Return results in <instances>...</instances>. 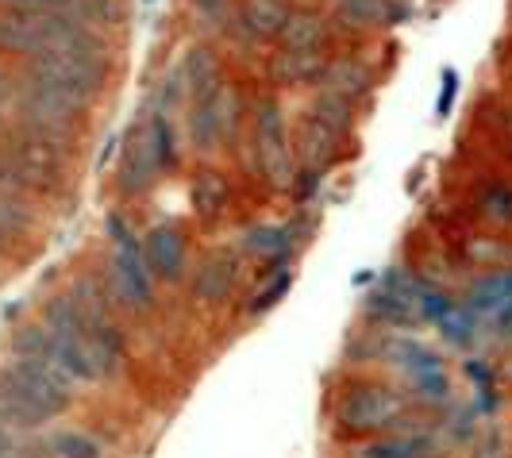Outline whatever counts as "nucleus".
Segmentation results:
<instances>
[{
  "instance_id": "nucleus-17",
  "label": "nucleus",
  "mask_w": 512,
  "mask_h": 458,
  "mask_svg": "<svg viewBox=\"0 0 512 458\" xmlns=\"http://www.w3.org/2000/svg\"><path fill=\"white\" fill-rule=\"evenodd\" d=\"M89 355L97 362L101 378H112L124 362V335L112 324V316H89Z\"/></svg>"
},
{
  "instance_id": "nucleus-26",
  "label": "nucleus",
  "mask_w": 512,
  "mask_h": 458,
  "mask_svg": "<svg viewBox=\"0 0 512 458\" xmlns=\"http://www.w3.org/2000/svg\"><path fill=\"white\" fill-rule=\"evenodd\" d=\"M243 247L262 258L293 255V224H262L243 235Z\"/></svg>"
},
{
  "instance_id": "nucleus-5",
  "label": "nucleus",
  "mask_w": 512,
  "mask_h": 458,
  "mask_svg": "<svg viewBox=\"0 0 512 458\" xmlns=\"http://www.w3.org/2000/svg\"><path fill=\"white\" fill-rule=\"evenodd\" d=\"M255 154L262 174L274 189H289L297 181L293 170V151H289V131H285V112L278 101H262L255 108Z\"/></svg>"
},
{
  "instance_id": "nucleus-22",
  "label": "nucleus",
  "mask_w": 512,
  "mask_h": 458,
  "mask_svg": "<svg viewBox=\"0 0 512 458\" xmlns=\"http://www.w3.org/2000/svg\"><path fill=\"white\" fill-rule=\"evenodd\" d=\"M335 135L332 128H324L316 116H308L301 120V131H297V154H301V162L312 166V170H324L328 166V158L335 154Z\"/></svg>"
},
{
  "instance_id": "nucleus-16",
  "label": "nucleus",
  "mask_w": 512,
  "mask_h": 458,
  "mask_svg": "<svg viewBox=\"0 0 512 458\" xmlns=\"http://www.w3.org/2000/svg\"><path fill=\"white\" fill-rule=\"evenodd\" d=\"M278 39L289 51H324L332 43V20L320 12H293Z\"/></svg>"
},
{
  "instance_id": "nucleus-39",
  "label": "nucleus",
  "mask_w": 512,
  "mask_h": 458,
  "mask_svg": "<svg viewBox=\"0 0 512 458\" xmlns=\"http://www.w3.org/2000/svg\"><path fill=\"white\" fill-rule=\"evenodd\" d=\"M0 108H4V104H0ZM0 120H4V112H0Z\"/></svg>"
},
{
  "instance_id": "nucleus-10",
  "label": "nucleus",
  "mask_w": 512,
  "mask_h": 458,
  "mask_svg": "<svg viewBox=\"0 0 512 458\" xmlns=\"http://www.w3.org/2000/svg\"><path fill=\"white\" fill-rule=\"evenodd\" d=\"M439 455V439L428 428H401V432H389L382 439H370L362 443L355 458H436Z\"/></svg>"
},
{
  "instance_id": "nucleus-6",
  "label": "nucleus",
  "mask_w": 512,
  "mask_h": 458,
  "mask_svg": "<svg viewBox=\"0 0 512 458\" xmlns=\"http://www.w3.org/2000/svg\"><path fill=\"white\" fill-rule=\"evenodd\" d=\"M89 104L54 89L47 81H35V77H20L16 81V116H35V120H51V124H66L74 128V120L85 112Z\"/></svg>"
},
{
  "instance_id": "nucleus-13",
  "label": "nucleus",
  "mask_w": 512,
  "mask_h": 458,
  "mask_svg": "<svg viewBox=\"0 0 512 458\" xmlns=\"http://www.w3.org/2000/svg\"><path fill=\"white\" fill-rule=\"evenodd\" d=\"M328 54L324 51H278L270 62V74L278 85H324L328 74Z\"/></svg>"
},
{
  "instance_id": "nucleus-35",
  "label": "nucleus",
  "mask_w": 512,
  "mask_h": 458,
  "mask_svg": "<svg viewBox=\"0 0 512 458\" xmlns=\"http://www.w3.org/2000/svg\"><path fill=\"white\" fill-rule=\"evenodd\" d=\"M455 93H459V74H455V70H447V74H443V85H439V101H436L439 116H447V112H451Z\"/></svg>"
},
{
  "instance_id": "nucleus-29",
  "label": "nucleus",
  "mask_w": 512,
  "mask_h": 458,
  "mask_svg": "<svg viewBox=\"0 0 512 458\" xmlns=\"http://www.w3.org/2000/svg\"><path fill=\"white\" fill-rule=\"evenodd\" d=\"M409 382H412V397L424 401V405H443V401H451V378H447L443 366L416 370V374H409Z\"/></svg>"
},
{
  "instance_id": "nucleus-19",
  "label": "nucleus",
  "mask_w": 512,
  "mask_h": 458,
  "mask_svg": "<svg viewBox=\"0 0 512 458\" xmlns=\"http://www.w3.org/2000/svg\"><path fill=\"white\" fill-rule=\"evenodd\" d=\"M366 316L385 324V328H409V324L420 320V312H416L409 293H397V289H385V285H378L366 297Z\"/></svg>"
},
{
  "instance_id": "nucleus-2",
  "label": "nucleus",
  "mask_w": 512,
  "mask_h": 458,
  "mask_svg": "<svg viewBox=\"0 0 512 458\" xmlns=\"http://www.w3.org/2000/svg\"><path fill=\"white\" fill-rule=\"evenodd\" d=\"M104 228H108L112 247H116V255H112V285H116V297L128 308H135V312H147V308L154 305V274H151V266H147V258H143V243L135 239V231H131V224L120 212H112V216L104 220Z\"/></svg>"
},
{
  "instance_id": "nucleus-8",
  "label": "nucleus",
  "mask_w": 512,
  "mask_h": 458,
  "mask_svg": "<svg viewBox=\"0 0 512 458\" xmlns=\"http://www.w3.org/2000/svg\"><path fill=\"white\" fill-rule=\"evenodd\" d=\"M158 162H154V151H151V139H147V128L139 124V128L128 131V139H124V151H120V193H128V197H139V193H147L154 181H158Z\"/></svg>"
},
{
  "instance_id": "nucleus-25",
  "label": "nucleus",
  "mask_w": 512,
  "mask_h": 458,
  "mask_svg": "<svg viewBox=\"0 0 512 458\" xmlns=\"http://www.w3.org/2000/svg\"><path fill=\"white\" fill-rule=\"evenodd\" d=\"M308 116H316L324 128H332L335 135H347L351 131V120H355V101L343 97V93H332V89H320V97L312 101Z\"/></svg>"
},
{
  "instance_id": "nucleus-36",
  "label": "nucleus",
  "mask_w": 512,
  "mask_h": 458,
  "mask_svg": "<svg viewBox=\"0 0 512 458\" xmlns=\"http://www.w3.org/2000/svg\"><path fill=\"white\" fill-rule=\"evenodd\" d=\"M493 324H497V335H501V339H505V343L512 347V301L501 308L497 316H493Z\"/></svg>"
},
{
  "instance_id": "nucleus-30",
  "label": "nucleus",
  "mask_w": 512,
  "mask_h": 458,
  "mask_svg": "<svg viewBox=\"0 0 512 458\" xmlns=\"http://www.w3.org/2000/svg\"><path fill=\"white\" fill-rule=\"evenodd\" d=\"M51 347H54V335L47 324H24V328H16V335H12V351L20 358H51Z\"/></svg>"
},
{
  "instance_id": "nucleus-4",
  "label": "nucleus",
  "mask_w": 512,
  "mask_h": 458,
  "mask_svg": "<svg viewBox=\"0 0 512 458\" xmlns=\"http://www.w3.org/2000/svg\"><path fill=\"white\" fill-rule=\"evenodd\" d=\"M12 382L24 389L35 405L43 408L47 416H62L66 408L74 405V378L54 366L51 358H12L8 366H0Z\"/></svg>"
},
{
  "instance_id": "nucleus-28",
  "label": "nucleus",
  "mask_w": 512,
  "mask_h": 458,
  "mask_svg": "<svg viewBox=\"0 0 512 458\" xmlns=\"http://www.w3.org/2000/svg\"><path fill=\"white\" fill-rule=\"evenodd\" d=\"M478 324H482V316H478L474 308L455 305L443 320H439V335H443L447 343H455V347H470L474 335H478Z\"/></svg>"
},
{
  "instance_id": "nucleus-12",
  "label": "nucleus",
  "mask_w": 512,
  "mask_h": 458,
  "mask_svg": "<svg viewBox=\"0 0 512 458\" xmlns=\"http://www.w3.org/2000/svg\"><path fill=\"white\" fill-rule=\"evenodd\" d=\"M178 74H181V81H185V97H189V101H201V97L216 93V89L224 85V77H220V58H216V51L205 47V43H197V47L185 51Z\"/></svg>"
},
{
  "instance_id": "nucleus-27",
  "label": "nucleus",
  "mask_w": 512,
  "mask_h": 458,
  "mask_svg": "<svg viewBox=\"0 0 512 458\" xmlns=\"http://www.w3.org/2000/svg\"><path fill=\"white\" fill-rule=\"evenodd\" d=\"M193 204H197V212H201L205 220L220 216L224 204H228V185H224V178L212 174V170L197 174V181H193Z\"/></svg>"
},
{
  "instance_id": "nucleus-18",
  "label": "nucleus",
  "mask_w": 512,
  "mask_h": 458,
  "mask_svg": "<svg viewBox=\"0 0 512 458\" xmlns=\"http://www.w3.org/2000/svg\"><path fill=\"white\" fill-rule=\"evenodd\" d=\"M235 278H239L235 258H231V255H212L205 266L197 270L193 289H197V297H201V301H208V305H220V301H228V297H231Z\"/></svg>"
},
{
  "instance_id": "nucleus-31",
  "label": "nucleus",
  "mask_w": 512,
  "mask_h": 458,
  "mask_svg": "<svg viewBox=\"0 0 512 458\" xmlns=\"http://www.w3.org/2000/svg\"><path fill=\"white\" fill-rule=\"evenodd\" d=\"M478 208L482 216H489L493 224H512V185L505 181H493L478 193Z\"/></svg>"
},
{
  "instance_id": "nucleus-3",
  "label": "nucleus",
  "mask_w": 512,
  "mask_h": 458,
  "mask_svg": "<svg viewBox=\"0 0 512 458\" xmlns=\"http://www.w3.org/2000/svg\"><path fill=\"white\" fill-rule=\"evenodd\" d=\"M27 77L47 81L54 89L89 104L93 97H101L104 89V62L97 54L81 51H43L27 58Z\"/></svg>"
},
{
  "instance_id": "nucleus-15",
  "label": "nucleus",
  "mask_w": 512,
  "mask_h": 458,
  "mask_svg": "<svg viewBox=\"0 0 512 458\" xmlns=\"http://www.w3.org/2000/svg\"><path fill=\"white\" fill-rule=\"evenodd\" d=\"M335 16L347 27H385L401 24L409 8L401 0H335Z\"/></svg>"
},
{
  "instance_id": "nucleus-14",
  "label": "nucleus",
  "mask_w": 512,
  "mask_h": 458,
  "mask_svg": "<svg viewBox=\"0 0 512 458\" xmlns=\"http://www.w3.org/2000/svg\"><path fill=\"white\" fill-rule=\"evenodd\" d=\"M47 420H51V416H47V412L35 405L20 385L0 370V424L20 428V432H35V428H43Z\"/></svg>"
},
{
  "instance_id": "nucleus-23",
  "label": "nucleus",
  "mask_w": 512,
  "mask_h": 458,
  "mask_svg": "<svg viewBox=\"0 0 512 458\" xmlns=\"http://www.w3.org/2000/svg\"><path fill=\"white\" fill-rule=\"evenodd\" d=\"M509 301H512V270H497V274H486V278H478L470 285L466 308H474L478 316H497Z\"/></svg>"
},
{
  "instance_id": "nucleus-7",
  "label": "nucleus",
  "mask_w": 512,
  "mask_h": 458,
  "mask_svg": "<svg viewBox=\"0 0 512 458\" xmlns=\"http://www.w3.org/2000/svg\"><path fill=\"white\" fill-rule=\"evenodd\" d=\"M289 16H293V8L285 0H243L224 35H231L235 43H262V39L282 35Z\"/></svg>"
},
{
  "instance_id": "nucleus-32",
  "label": "nucleus",
  "mask_w": 512,
  "mask_h": 458,
  "mask_svg": "<svg viewBox=\"0 0 512 458\" xmlns=\"http://www.w3.org/2000/svg\"><path fill=\"white\" fill-rule=\"evenodd\" d=\"M51 443L58 458H104V447L85 432H70V428H66V432L54 435Z\"/></svg>"
},
{
  "instance_id": "nucleus-34",
  "label": "nucleus",
  "mask_w": 512,
  "mask_h": 458,
  "mask_svg": "<svg viewBox=\"0 0 512 458\" xmlns=\"http://www.w3.org/2000/svg\"><path fill=\"white\" fill-rule=\"evenodd\" d=\"M289 285H293V278H289V270H282V274H274L270 278V285L258 293L255 301H251V312H266V308H274L278 301H282L285 293H289Z\"/></svg>"
},
{
  "instance_id": "nucleus-20",
  "label": "nucleus",
  "mask_w": 512,
  "mask_h": 458,
  "mask_svg": "<svg viewBox=\"0 0 512 458\" xmlns=\"http://www.w3.org/2000/svg\"><path fill=\"white\" fill-rule=\"evenodd\" d=\"M374 85V70L355 58V54H347V58H332L328 62V74H324V85L320 89H332V93H343V97H362L366 89Z\"/></svg>"
},
{
  "instance_id": "nucleus-37",
  "label": "nucleus",
  "mask_w": 512,
  "mask_h": 458,
  "mask_svg": "<svg viewBox=\"0 0 512 458\" xmlns=\"http://www.w3.org/2000/svg\"><path fill=\"white\" fill-rule=\"evenodd\" d=\"M20 455V447H16V439L8 432V424H0V458H16Z\"/></svg>"
},
{
  "instance_id": "nucleus-33",
  "label": "nucleus",
  "mask_w": 512,
  "mask_h": 458,
  "mask_svg": "<svg viewBox=\"0 0 512 458\" xmlns=\"http://www.w3.org/2000/svg\"><path fill=\"white\" fill-rule=\"evenodd\" d=\"M235 4L231 0H193V16L205 31H228V24L235 20Z\"/></svg>"
},
{
  "instance_id": "nucleus-38",
  "label": "nucleus",
  "mask_w": 512,
  "mask_h": 458,
  "mask_svg": "<svg viewBox=\"0 0 512 458\" xmlns=\"http://www.w3.org/2000/svg\"><path fill=\"white\" fill-rule=\"evenodd\" d=\"M4 97H8V81L0 77V104H4Z\"/></svg>"
},
{
  "instance_id": "nucleus-9",
  "label": "nucleus",
  "mask_w": 512,
  "mask_h": 458,
  "mask_svg": "<svg viewBox=\"0 0 512 458\" xmlns=\"http://www.w3.org/2000/svg\"><path fill=\"white\" fill-rule=\"evenodd\" d=\"M143 258L151 266V274L158 281H181L185 278V239L178 235V228L170 224H158V228L147 231L143 239Z\"/></svg>"
},
{
  "instance_id": "nucleus-24",
  "label": "nucleus",
  "mask_w": 512,
  "mask_h": 458,
  "mask_svg": "<svg viewBox=\"0 0 512 458\" xmlns=\"http://www.w3.org/2000/svg\"><path fill=\"white\" fill-rule=\"evenodd\" d=\"M143 128H147V139H151V151H154L158 170H162V174H166V170H174V166H178V139H174V124H170V116H166L162 108H154L151 116L143 120Z\"/></svg>"
},
{
  "instance_id": "nucleus-11",
  "label": "nucleus",
  "mask_w": 512,
  "mask_h": 458,
  "mask_svg": "<svg viewBox=\"0 0 512 458\" xmlns=\"http://www.w3.org/2000/svg\"><path fill=\"white\" fill-rule=\"evenodd\" d=\"M185 128H189L193 151H201V154H212L228 139V135H224V112H220V89L201 97V101H189V120H185Z\"/></svg>"
},
{
  "instance_id": "nucleus-21",
  "label": "nucleus",
  "mask_w": 512,
  "mask_h": 458,
  "mask_svg": "<svg viewBox=\"0 0 512 458\" xmlns=\"http://www.w3.org/2000/svg\"><path fill=\"white\" fill-rule=\"evenodd\" d=\"M382 358L393 362V366H401L405 374L443 366V358H439L432 347H424L420 339H409V335H389V339H382Z\"/></svg>"
},
{
  "instance_id": "nucleus-1",
  "label": "nucleus",
  "mask_w": 512,
  "mask_h": 458,
  "mask_svg": "<svg viewBox=\"0 0 512 458\" xmlns=\"http://www.w3.org/2000/svg\"><path fill=\"white\" fill-rule=\"evenodd\" d=\"M339 428L355 435L374 432H401L409 424V397L397 393L393 385H355L339 401Z\"/></svg>"
}]
</instances>
